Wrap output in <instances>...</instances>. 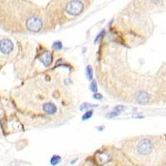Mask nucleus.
<instances>
[{
    "label": "nucleus",
    "instance_id": "3",
    "mask_svg": "<svg viewBox=\"0 0 166 166\" xmlns=\"http://www.w3.org/2000/svg\"><path fill=\"white\" fill-rule=\"evenodd\" d=\"M94 0H50L45 7L49 28L66 24L82 16Z\"/></svg>",
    "mask_w": 166,
    "mask_h": 166
},
{
    "label": "nucleus",
    "instance_id": "12",
    "mask_svg": "<svg viewBox=\"0 0 166 166\" xmlns=\"http://www.w3.org/2000/svg\"><path fill=\"white\" fill-rule=\"evenodd\" d=\"M116 111H117V112H120V111H124V109H125V107H124V105H117L116 108Z\"/></svg>",
    "mask_w": 166,
    "mask_h": 166
},
{
    "label": "nucleus",
    "instance_id": "7",
    "mask_svg": "<svg viewBox=\"0 0 166 166\" xmlns=\"http://www.w3.org/2000/svg\"><path fill=\"white\" fill-rule=\"evenodd\" d=\"M86 74L87 78L89 80L92 79V77H93V71H92V68H91V67H90V65L87 66L86 68Z\"/></svg>",
    "mask_w": 166,
    "mask_h": 166
},
{
    "label": "nucleus",
    "instance_id": "14",
    "mask_svg": "<svg viewBox=\"0 0 166 166\" xmlns=\"http://www.w3.org/2000/svg\"><path fill=\"white\" fill-rule=\"evenodd\" d=\"M118 115H119V112H117V111H113V112L110 113L108 116H110V117H115V116H117Z\"/></svg>",
    "mask_w": 166,
    "mask_h": 166
},
{
    "label": "nucleus",
    "instance_id": "13",
    "mask_svg": "<svg viewBox=\"0 0 166 166\" xmlns=\"http://www.w3.org/2000/svg\"><path fill=\"white\" fill-rule=\"evenodd\" d=\"M93 97H94L95 99H97V100H101V99L103 98L102 95L100 94V93H96V94H94V95H93Z\"/></svg>",
    "mask_w": 166,
    "mask_h": 166
},
{
    "label": "nucleus",
    "instance_id": "11",
    "mask_svg": "<svg viewBox=\"0 0 166 166\" xmlns=\"http://www.w3.org/2000/svg\"><path fill=\"white\" fill-rule=\"evenodd\" d=\"M104 35H105V30H103L102 32H101V33H100V34L97 36V38L95 39V42L97 43V42H99L100 39H102V38H103Z\"/></svg>",
    "mask_w": 166,
    "mask_h": 166
},
{
    "label": "nucleus",
    "instance_id": "5",
    "mask_svg": "<svg viewBox=\"0 0 166 166\" xmlns=\"http://www.w3.org/2000/svg\"><path fill=\"white\" fill-rule=\"evenodd\" d=\"M15 45L7 37H0V63H6L15 56Z\"/></svg>",
    "mask_w": 166,
    "mask_h": 166
},
{
    "label": "nucleus",
    "instance_id": "10",
    "mask_svg": "<svg viewBox=\"0 0 166 166\" xmlns=\"http://www.w3.org/2000/svg\"><path fill=\"white\" fill-rule=\"evenodd\" d=\"M92 114H93V111H92V110H91V111H88L87 112H86V113L83 115L82 120H86L90 119V118L91 117V116H92Z\"/></svg>",
    "mask_w": 166,
    "mask_h": 166
},
{
    "label": "nucleus",
    "instance_id": "6",
    "mask_svg": "<svg viewBox=\"0 0 166 166\" xmlns=\"http://www.w3.org/2000/svg\"><path fill=\"white\" fill-rule=\"evenodd\" d=\"M61 159H61V157L59 155H53L52 158L50 160V162H51V164L52 165H56L61 162Z\"/></svg>",
    "mask_w": 166,
    "mask_h": 166
},
{
    "label": "nucleus",
    "instance_id": "9",
    "mask_svg": "<svg viewBox=\"0 0 166 166\" xmlns=\"http://www.w3.org/2000/svg\"><path fill=\"white\" fill-rule=\"evenodd\" d=\"M52 48L55 49V50H57V51L61 50L62 48V42H55L53 43V45H52Z\"/></svg>",
    "mask_w": 166,
    "mask_h": 166
},
{
    "label": "nucleus",
    "instance_id": "8",
    "mask_svg": "<svg viewBox=\"0 0 166 166\" xmlns=\"http://www.w3.org/2000/svg\"><path fill=\"white\" fill-rule=\"evenodd\" d=\"M90 89L91 91H93V92H97V81H92L91 82V83H90Z\"/></svg>",
    "mask_w": 166,
    "mask_h": 166
},
{
    "label": "nucleus",
    "instance_id": "2",
    "mask_svg": "<svg viewBox=\"0 0 166 166\" xmlns=\"http://www.w3.org/2000/svg\"><path fill=\"white\" fill-rule=\"evenodd\" d=\"M0 28L10 33H38L49 29L46 9L31 0H0Z\"/></svg>",
    "mask_w": 166,
    "mask_h": 166
},
{
    "label": "nucleus",
    "instance_id": "4",
    "mask_svg": "<svg viewBox=\"0 0 166 166\" xmlns=\"http://www.w3.org/2000/svg\"><path fill=\"white\" fill-rule=\"evenodd\" d=\"M122 151L132 160L144 165L156 164L157 145L154 139L148 137L131 139L122 145Z\"/></svg>",
    "mask_w": 166,
    "mask_h": 166
},
{
    "label": "nucleus",
    "instance_id": "1",
    "mask_svg": "<svg viewBox=\"0 0 166 166\" xmlns=\"http://www.w3.org/2000/svg\"><path fill=\"white\" fill-rule=\"evenodd\" d=\"M49 74L31 79L18 90V105L23 115L42 124L58 123L72 108L71 97L59 81L51 83Z\"/></svg>",
    "mask_w": 166,
    "mask_h": 166
}]
</instances>
